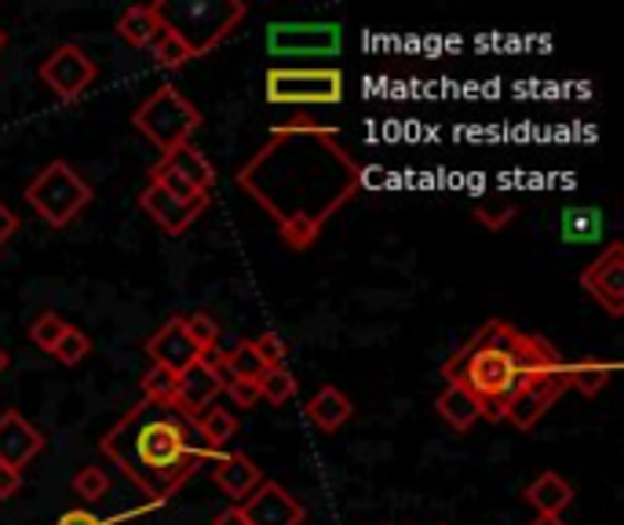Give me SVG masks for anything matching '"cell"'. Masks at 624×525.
Returning <instances> with one entry per match:
<instances>
[{"mask_svg":"<svg viewBox=\"0 0 624 525\" xmlns=\"http://www.w3.org/2000/svg\"><path fill=\"white\" fill-rule=\"evenodd\" d=\"M237 186L278 226L282 242L304 253L362 186L358 164L336 136L318 121H289L237 169Z\"/></svg>","mask_w":624,"mask_h":525,"instance_id":"1","label":"cell"},{"mask_svg":"<svg viewBox=\"0 0 624 525\" xmlns=\"http://www.w3.org/2000/svg\"><path fill=\"white\" fill-rule=\"evenodd\" d=\"M183 416L168 405L139 401L103 438V457L114 460L121 474L142 489L147 504L161 507L168 496L194 474L215 452L190 446Z\"/></svg>","mask_w":624,"mask_h":525,"instance_id":"2","label":"cell"},{"mask_svg":"<svg viewBox=\"0 0 624 525\" xmlns=\"http://www.w3.org/2000/svg\"><path fill=\"white\" fill-rule=\"evenodd\" d=\"M556 365H562V357L544 336H530V332L494 318L442 365V376L472 394L486 420H504V409L522 390L526 379Z\"/></svg>","mask_w":624,"mask_h":525,"instance_id":"3","label":"cell"},{"mask_svg":"<svg viewBox=\"0 0 624 525\" xmlns=\"http://www.w3.org/2000/svg\"><path fill=\"white\" fill-rule=\"evenodd\" d=\"M154 11H158L161 26L172 30L198 58L209 55L215 44H223L248 15L245 4H237V0H187V4L158 0Z\"/></svg>","mask_w":624,"mask_h":525,"instance_id":"4","label":"cell"},{"mask_svg":"<svg viewBox=\"0 0 624 525\" xmlns=\"http://www.w3.org/2000/svg\"><path fill=\"white\" fill-rule=\"evenodd\" d=\"M88 201H92V186L84 183V175L66 161L44 164L27 186V205L38 212L47 226H70Z\"/></svg>","mask_w":624,"mask_h":525,"instance_id":"5","label":"cell"},{"mask_svg":"<svg viewBox=\"0 0 624 525\" xmlns=\"http://www.w3.org/2000/svg\"><path fill=\"white\" fill-rule=\"evenodd\" d=\"M131 125H136L142 136H147L154 147L161 150V158H165L168 150H176V147H183V142H190V136H194V131L201 128V110L187 99V95H179V88L161 85L147 103L136 106V114H131Z\"/></svg>","mask_w":624,"mask_h":525,"instance_id":"6","label":"cell"},{"mask_svg":"<svg viewBox=\"0 0 624 525\" xmlns=\"http://www.w3.org/2000/svg\"><path fill=\"white\" fill-rule=\"evenodd\" d=\"M263 85H267V103L278 106H336L343 99V74L336 66H274L267 69Z\"/></svg>","mask_w":624,"mask_h":525,"instance_id":"7","label":"cell"},{"mask_svg":"<svg viewBox=\"0 0 624 525\" xmlns=\"http://www.w3.org/2000/svg\"><path fill=\"white\" fill-rule=\"evenodd\" d=\"M343 47V30L336 22H271L267 52L274 58H332Z\"/></svg>","mask_w":624,"mask_h":525,"instance_id":"8","label":"cell"},{"mask_svg":"<svg viewBox=\"0 0 624 525\" xmlns=\"http://www.w3.org/2000/svg\"><path fill=\"white\" fill-rule=\"evenodd\" d=\"M567 387H570L567 365H556L541 376L526 379L522 390L515 394V398L508 401V409H504V420H508L511 427H519V431H533V427L541 424V416L559 401V394Z\"/></svg>","mask_w":624,"mask_h":525,"instance_id":"9","label":"cell"},{"mask_svg":"<svg viewBox=\"0 0 624 525\" xmlns=\"http://www.w3.org/2000/svg\"><path fill=\"white\" fill-rule=\"evenodd\" d=\"M581 289L606 310L610 318L624 314V245L610 242L603 256L581 270Z\"/></svg>","mask_w":624,"mask_h":525,"instance_id":"10","label":"cell"},{"mask_svg":"<svg viewBox=\"0 0 624 525\" xmlns=\"http://www.w3.org/2000/svg\"><path fill=\"white\" fill-rule=\"evenodd\" d=\"M41 81L59 95V99H77V95H84V88L95 81V63L84 47L59 44L41 63Z\"/></svg>","mask_w":624,"mask_h":525,"instance_id":"11","label":"cell"},{"mask_svg":"<svg viewBox=\"0 0 624 525\" xmlns=\"http://www.w3.org/2000/svg\"><path fill=\"white\" fill-rule=\"evenodd\" d=\"M245 525H304V504L278 482H263L248 500H242Z\"/></svg>","mask_w":624,"mask_h":525,"instance_id":"12","label":"cell"},{"mask_svg":"<svg viewBox=\"0 0 624 525\" xmlns=\"http://www.w3.org/2000/svg\"><path fill=\"white\" fill-rule=\"evenodd\" d=\"M139 205H142V212H147V216L161 226L165 234H172V237H179V234H187L190 226H194V219L201 216V212L209 208V197H198V201H179V197H172L168 194V190H161V186H147L139 194Z\"/></svg>","mask_w":624,"mask_h":525,"instance_id":"13","label":"cell"},{"mask_svg":"<svg viewBox=\"0 0 624 525\" xmlns=\"http://www.w3.org/2000/svg\"><path fill=\"white\" fill-rule=\"evenodd\" d=\"M220 394H223L220 376L194 362V365L183 368V373L176 376V390H172L168 409H172L176 416H183V420H194L198 413H205L209 405L220 401Z\"/></svg>","mask_w":624,"mask_h":525,"instance_id":"14","label":"cell"},{"mask_svg":"<svg viewBox=\"0 0 624 525\" xmlns=\"http://www.w3.org/2000/svg\"><path fill=\"white\" fill-rule=\"evenodd\" d=\"M41 449H44V435L27 420V416L15 409L0 416V468L22 471Z\"/></svg>","mask_w":624,"mask_h":525,"instance_id":"15","label":"cell"},{"mask_svg":"<svg viewBox=\"0 0 624 525\" xmlns=\"http://www.w3.org/2000/svg\"><path fill=\"white\" fill-rule=\"evenodd\" d=\"M147 354L154 357V365L168 368L172 376H179L183 368L194 365V362H198V347H194V343H190V336H187L183 318L165 321V325L147 340Z\"/></svg>","mask_w":624,"mask_h":525,"instance_id":"16","label":"cell"},{"mask_svg":"<svg viewBox=\"0 0 624 525\" xmlns=\"http://www.w3.org/2000/svg\"><path fill=\"white\" fill-rule=\"evenodd\" d=\"M212 482L223 496L242 504V500H248L263 485V474L245 452H226V457H212Z\"/></svg>","mask_w":624,"mask_h":525,"instance_id":"17","label":"cell"},{"mask_svg":"<svg viewBox=\"0 0 624 525\" xmlns=\"http://www.w3.org/2000/svg\"><path fill=\"white\" fill-rule=\"evenodd\" d=\"M158 164H161V169H168V172L183 175L190 186L201 190V194H209V190L215 186V169L209 164L205 153H201L198 147H190V142H183V147H176V150H168Z\"/></svg>","mask_w":624,"mask_h":525,"instance_id":"18","label":"cell"},{"mask_svg":"<svg viewBox=\"0 0 624 525\" xmlns=\"http://www.w3.org/2000/svg\"><path fill=\"white\" fill-rule=\"evenodd\" d=\"M526 504L537 507V515H562L573 504V485L556 471H544L526 485Z\"/></svg>","mask_w":624,"mask_h":525,"instance_id":"19","label":"cell"},{"mask_svg":"<svg viewBox=\"0 0 624 525\" xmlns=\"http://www.w3.org/2000/svg\"><path fill=\"white\" fill-rule=\"evenodd\" d=\"M351 413H355V405L351 398H347L343 390H336V387H321L315 398L307 401V416H310V424L318 427V431H326V435H336L340 427L351 420Z\"/></svg>","mask_w":624,"mask_h":525,"instance_id":"20","label":"cell"},{"mask_svg":"<svg viewBox=\"0 0 624 525\" xmlns=\"http://www.w3.org/2000/svg\"><path fill=\"white\" fill-rule=\"evenodd\" d=\"M435 409H438L442 420L453 427V431H467V427H472L478 416H483V413H478V401L467 390H461L457 384H450L446 390L438 394Z\"/></svg>","mask_w":624,"mask_h":525,"instance_id":"21","label":"cell"},{"mask_svg":"<svg viewBox=\"0 0 624 525\" xmlns=\"http://www.w3.org/2000/svg\"><path fill=\"white\" fill-rule=\"evenodd\" d=\"M194 431H198V438H201V446H205L209 452H215V449H223L226 441L234 438V431H237V420L226 409H220V405H209L205 413H198L194 420Z\"/></svg>","mask_w":624,"mask_h":525,"instance_id":"22","label":"cell"},{"mask_svg":"<svg viewBox=\"0 0 624 525\" xmlns=\"http://www.w3.org/2000/svg\"><path fill=\"white\" fill-rule=\"evenodd\" d=\"M603 237V216L599 208H588V205H573L562 212V242L570 245H592Z\"/></svg>","mask_w":624,"mask_h":525,"instance_id":"23","label":"cell"},{"mask_svg":"<svg viewBox=\"0 0 624 525\" xmlns=\"http://www.w3.org/2000/svg\"><path fill=\"white\" fill-rule=\"evenodd\" d=\"M117 33H121V41H128L131 47H150L154 33H158V11H154V4L128 8L125 15L117 19Z\"/></svg>","mask_w":624,"mask_h":525,"instance_id":"24","label":"cell"},{"mask_svg":"<svg viewBox=\"0 0 624 525\" xmlns=\"http://www.w3.org/2000/svg\"><path fill=\"white\" fill-rule=\"evenodd\" d=\"M617 373V365L614 362H595V357H581V362H573L567 365V379H570V387H578L581 394H599L603 390L610 379H614Z\"/></svg>","mask_w":624,"mask_h":525,"instance_id":"25","label":"cell"},{"mask_svg":"<svg viewBox=\"0 0 624 525\" xmlns=\"http://www.w3.org/2000/svg\"><path fill=\"white\" fill-rule=\"evenodd\" d=\"M150 47H154V63H158L161 69H179V66H187L190 58H198L183 41L176 38L172 30L161 26V22H158V33H154V44Z\"/></svg>","mask_w":624,"mask_h":525,"instance_id":"26","label":"cell"},{"mask_svg":"<svg viewBox=\"0 0 624 525\" xmlns=\"http://www.w3.org/2000/svg\"><path fill=\"white\" fill-rule=\"evenodd\" d=\"M515 216H519V205H515V197H504V194L483 197L475 205V219L483 223L486 231H504Z\"/></svg>","mask_w":624,"mask_h":525,"instance_id":"27","label":"cell"},{"mask_svg":"<svg viewBox=\"0 0 624 525\" xmlns=\"http://www.w3.org/2000/svg\"><path fill=\"white\" fill-rule=\"evenodd\" d=\"M70 329V321L63 314H55V310H44V314H38L30 321V343L33 347H41L52 354V347L59 343V336Z\"/></svg>","mask_w":624,"mask_h":525,"instance_id":"28","label":"cell"},{"mask_svg":"<svg viewBox=\"0 0 624 525\" xmlns=\"http://www.w3.org/2000/svg\"><path fill=\"white\" fill-rule=\"evenodd\" d=\"M296 394V376L289 373L285 365L278 368H267V373L260 376V398L271 401V405H285Z\"/></svg>","mask_w":624,"mask_h":525,"instance_id":"29","label":"cell"},{"mask_svg":"<svg viewBox=\"0 0 624 525\" xmlns=\"http://www.w3.org/2000/svg\"><path fill=\"white\" fill-rule=\"evenodd\" d=\"M226 373H231L234 379H260L263 373H267V365L260 362L256 347L248 343H237L234 351H226Z\"/></svg>","mask_w":624,"mask_h":525,"instance_id":"30","label":"cell"},{"mask_svg":"<svg viewBox=\"0 0 624 525\" xmlns=\"http://www.w3.org/2000/svg\"><path fill=\"white\" fill-rule=\"evenodd\" d=\"M88 351H92L88 336H84L81 329L70 325L63 336H59L55 347H52V357H55V362H63V365H81L84 357H88Z\"/></svg>","mask_w":624,"mask_h":525,"instance_id":"31","label":"cell"},{"mask_svg":"<svg viewBox=\"0 0 624 525\" xmlns=\"http://www.w3.org/2000/svg\"><path fill=\"white\" fill-rule=\"evenodd\" d=\"M183 329H187V336H190V343H194L198 351H209V347H215V343H220V325H215L209 314L183 318Z\"/></svg>","mask_w":624,"mask_h":525,"instance_id":"32","label":"cell"},{"mask_svg":"<svg viewBox=\"0 0 624 525\" xmlns=\"http://www.w3.org/2000/svg\"><path fill=\"white\" fill-rule=\"evenodd\" d=\"M172 390H176V376L168 373V368H158V365H154L150 373L142 376V394H147V398H142V401L168 405V401H172Z\"/></svg>","mask_w":624,"mask_h":525,"instance_id":"33","label":"cell"},{"mask_svg":"<svg viewBox=\"0 0 624 525\" xmlns=\"http://www.w3.org/2000/svg\"><path fill=\"white\" fill-rule=\"evenodd\" d=\"M106 489H110V479H106L103 468H81L74 474V493L81 500H99L106 496Z\"/></svg>","mask_w":624,"mask_h":525,"instance_id":"34","label":"cell"},{"mask_svg":"<svg viewBox=\"0 0 624 525\" xmlns=\"http://www.w3.org/2000/svg\"><path fill=\"white\" fill-rule=\"evenodd\" d=\"M252 347H256L260 362L267 365V368L285 365V343L274 336V332H263V336H256V340H252Z\"/></svg>","mask_w":624,"mask_h":525,"instance_id":"35","label":"cell"},{"mask_svg":"<svg viewBox=\"0 0 624 525\" xmlns=\"http://www.w3.org/2000/svg\"><path fill=\"white\" fill-rule=\"evenodd\" d=\"M223 390L231 394V401L237 409H252V405L260 401V379H231Z\"/></svg>","mask_w":624,"mask_h":525,"instance_id":"36","label":"cell"},{"mask_svg":"<svg viewBox=\"0 0 624 525\" xmlns=\"http://www.w3.org/2000/svg\"><path fill=\"white\" fill-rule=\"evenodd\" d=\"M15 234H19V216L0 201V248H4Z\"/></svg>","mask_w":624,"mask_h":525,"instance_id":"37","label":"cell"},{"mask_svg":"<svg viewBox=\"0 0 624 525\" xmlns=\"http://www.w3.org/2000/svg\"><path fill=\"white\" fill-rule=\"evenodd\" d=\"M19 485H22V471L0 468V500H11V496H15Z\"/></svg>","mask_w":624,"mask_h":525,"instance_id":"38","label":"cell"},{"mask_svg":"<svg viewBox=\"0 0 624 525\" xmlns=\"http://www.w3.org/2000/svg\"><path fill=\"white\" fill-rule=\"evenodd\" d=\"M55 525H103V518H95L92 511H81L77 507V511H66V515L59 518Z\"/></svg>","mask_w":624,"mask_h":525,"instance_id":"39","label":"cell"},{"mask_svg":"<svg viewBox=\"0 0 624 525\" xmlns=\"http://www.w3.org/2000/svg\"><path fill=\"white\" fill-rule=\"evenodd\" d=\"M212 525H245L242 507H226V511H220V515H215V522H212Z\"/></svg>","mask_w":624,"mask_h":525,"instance_id":"40","label":"cell"},{"mask_svg":"<svg viewBox=\"0 0 624 525\" xmlns=\"http://www.w3.org/2000/svg\"><path fill=\"white\" fill-rule=\"evenodd\" d=\"M530 525H567V522H562L559 515H537Z\"/></svg>","mask_w":624,"mask_h":525,"instance_id":"41","label":"cell"},{"mask_svg":"<svg viewBox=\"0 0 624 525\" xmlns=\"http://www.w3.org/2000/svg\"><path fill=\"white\" fill-rule=\"evenodd\" d=\"M4 368H8V351L0 347V373H4Z\"/></svg>","mask_w":624,"mask_h":525,"instance_id":"42","label":"cell"},{"mask_svg":"<svg viewBox=\"0 0 624 525\" xmlns=\"http://www.w3.org/2000/svg\"><path fill=\"white\" fill-rule=\"evenodd\" d=\"M0 47H4V30H0Z\"/></svg>","mask_w":624,"mask_h":525,"instance_id":"43","label":"cell"}]
</instances>
